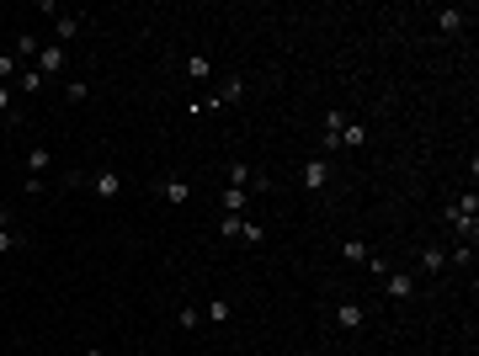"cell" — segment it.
Wrapping results in <instances>:
<instances>
[{
	"label": "cell",
	"mask_w": 479,
	"mask_h": 356,
	"mask_svg": "<svg viewBox=\"0 0 479 356\" xmlns=\"http://www.w3.org/2000/svg\"><path fill=\"white\" fill-rule=\"evenodd\" d=\"M187 75H192V80H208V75H213V59H203V53H192V59H187Z\"/></svg>",
	"instance_id": "cell-19"
},
{
	"label": "cell",
	"mask_w": 479,
	"mask_h": 356,
	"mask_svg": "<svg viewBox=\"0 0 479 356\" xmlns=\"http://www.w3.org/2000/svg\"><path fill=\"white\" fill-rule=\"evenodd\" d=\"M442 266H447V250L442 245H426V250H421V272H442Z\"/></svg>",
	"instance_id": "cell-12"
},
{
	"label": "cell",
	"mask_w": 479,
	"mask_h": 356,
	"mask_svg": "<svg viewBox=\"0 0 479 356\" xmlns=\"http://www.w3.org/2000/svg\"><path fill=\"white\" fill-rule=\"evenodd\" d=\"M468 22H474V11H464V6H442L437 11V32H464Z\"/></svg>",
	"instance_id": "cell-5"
},
{
	"label": "cell",
	"mask_w": 479,
	"mask_h": 356,
	"mask_svg": "<svg viewBox=\"0 0 479 356\" xmlns=\"http://www.w3.org/2000/svg\"><path fill=\"white\" fill-rule=\"evenodd\" d=\"M447 261H458V266H474V245H458L453 255H447Z\"/></svg>",
	"instance_id": "cell-24"
},
{
	"label": "cell",
	"mask_w": 479,
	"mask_h": 356,
	"mask_svg": "<svg viewBox=\"0 0 479 356\" xmlns=\"http://www.w3.org/2000/svg\"><path fill=\"white\" fill-rule=\"evenodd\" d=\"M203 319H213V324H229V319H235V309H229L224 298H213V309H203Z\"/></svg>",
	"instance_id": "cell-20"
},
{
	"label": "cell",
	"mask_w": 479,
	"mask_h": 356,
	"mask_svg": "<svg viewBox=\"0 0 479 356\" xmlns=\"http://www.w3.org/2000/svg\"><path fill=\"white\" fill-rule=\"evenodd\" d=\"M245 202H251V191L229 186V191H224V213H245Z\"/></svg>",
	"instance_id": "cell-18"
},
{
	"label": "cell",
	"mask_w": 479,
	"mask_h": 356,
	"mask_svg": "<svg viewBox=\"0 0 479 356\" xmlns=\"http://www.w3.org/2000/svg\"><path fill=\"white\" fill-rule=\"evenodd\" d=\"M341 261H352V266H368L373 255H368V245H362V239H341Z\"/></svg>",
	"instance_id": "cell-11"
},
{
	"label": "cell",
	"mask_w": 479,
	"mask_h": 356,
	"mask_svg": "<svg viewBox=\"0 0 479 356\" xmlns=\"http://www.w3.org/2000/svg\"><path fill=\"white\" fill-rule=\"evenodd\" d=\"M335 319H341V330H362V319H368V314H362L357 303H341V309H335Z\"/></svg>",
	"instance_id": "cell-13"
},
{
	"label": "cell",
	"mask_w": 479,
	"mask_h": 356,
	"mask_svg": "<svg viewBox=\"0 0 479 356\" xmlns=\"http://www.w3.org/2000/svg\"><path fill=\"white\" fill-rule=\"evenodd\" d=\"M383 293L394 298V303H405V298L416 293V276H410V272H389V276H383Z\"/></svg>",
	"instance_id": "cell-8"
},
{
	"label": "cell",
	"mask_w": 479,
	"mask_h": 356,
	"mask_svg": "<svg viewBox=\"0 0 479 356\" xmlns=\"http://www.w3.org/2000/svg\"><path fill=\"white\" fill-rule=\"evenodd\" d=\"M37 53H43V59H37V64H32V70H37V75H43V80H54V75H59V70H64V64H70V53H64V48H59V43H48V48H37Z\"/></svg>",
	"instance_id": "cell-3"
},
{
	"label": "cell",
	"mask_w": 479,
	"mask_h": 356,
	"mask_svg": "<svg viewBox=\"0 0 479 356\" xmlns=\"http://www.w3.org/2000/svg\"><path fill=\"white\" fill-rule=\"evenodd\" d=\"M11 107H16V96L6 91V85H0V117H6V112H11Z\"/></svg>",
	"instance_id": "cell-27"
},
{
	"label": "cell",
	"mask_w": 479,
	"mask_h": 356,
	"mask_svg": "<svg viewBox=\"0 0 479 356\" xmlns=\"http://www.w3.org/2000/svg\"><path fill=\"white\" fill-rule=\"evenodd\" d=\"M240 96H245V80H240V75H229V80H224V91H218L213 101H203V112H224V107H235Z\"/></svg>",
	"instance_id": "cell-4"
},
{
	"label": "cell",
	"mask_w": 479,
	"mask_h": 356,
	"mask_svg": "<svg viewBox=\"0 0 479 356\" xmlns=\"http://www.w3.org/2000/svg\"><path fill=\"white\" fill-rule=\"evenodd\" d=\"M54 165V155L48 149H32L27 155V181H22V191H43V170Z\"/></svg>",
	"instance_id": "cell-2"
},
{
	"label": "cell",
	"mask_w": 479,
	"mask_h": 356,
	"mask_svg": "<svg viewBox=\"0 0 479 356\" xmlns=\"http://www.w3.org/2000/svg\"><path fill=\"white\" fill-rule=\"evenodd\" d=\"M75 32H80V16H59V22H54V43H59V48L70 43Z\"/></svg>",
	"instance_id": "cell-14"
},
{
	"label": "cell",
	"mask_w": 479,
	"mask_h": 356,
	"mask_svg": "<svg viewBox=\"0 0 479 356\" xmlns=\"http://www.w3.org/2000/svg\"><path fill=\"white\" fill-rule=\"evenodd\" d=\"M155 197H166L170 208H187V202H192V186H187V181H176V176H170V181H160V186H155Z\"/></svg>",
	"instance_id": "cell-9"
},
{
	"label": "cell",
	"mask_w": 479,
	"mask_h": 356,
	"mask_svg": "<svg viewBox=\"0 0 479 356\" xmlns=\"http://www.w3.org/2000/svg\"><path fill=\"white\" fill-rule=\"evenodd\" d=\"M16 53H22V59H32V53H37V37H32V32H16Z\"/></svg>",
	"instance_id": "cell-22"
},
{
	"label": "cell",
	"mask_w": 479,
	"mask_h": 356,
	"mask_svg": "<svg viewBox=\"0 0 479 356\" xmlns=\"http://www.w3.org/2000/svg\"><path fill=\"white\" fill-rule=\"evenodd\" d=\"M325 149H341V112H330V117H325Z\"/></svg>",
	"instance_id": "cell-16"
},
{
	"label": "cell",
	"mask_w": 479,
	"mask_h": 356,
	"mask_svg": "<svg viewBox=\"0 0 479 356\" xmlns=\"http://www.w3.org/2000/svg\"><path fill=\"white\" fill-rule=\"evenodd\" d=\"M447 229H453L464 245H474V234H479V191H464V197L447 202Z\"/></svg>",
	"instance_id": "cell-1"
},
{
	"label": "cell",
	"mask_w": 479,
	"mask_h": 356,
	"mask_svg": "<svg viewBox=\"0 0 479 356\" xmlns=\"http://www.w3.org/2000/svg\"><path fill=\"white\" fill-rule=\"evenodd\" d=\"M240 239H245V245H261L266 229H261V224H245V234H240Z\"/></svg>",
	"instance_id": "cell-25"
},
{
	"label": "cell",
	"mask_w": 479,
	"mask_h": 356,
	"mask_svg": "<svg viewBox=\"0 0 479 356\" xmlns=\"http://www.w3.org/2000/svg\"><path fill=\"white\" fill-rule=\"evenodd\" d=\"M341 144H347V149H362V144H368V128H362V122H347V128H341Z\"/></svg>",
	"instance_id": "cell-17"
},
{
	"label": "cell",
	"mask_w": 479,
	"mask_h": 356,
	"mask_svg": "<svg viewBox=\"0 0 479 356\" xmlns=\"http://www.w3.org/2000/svg\"><path fill=\"white\" fill-rule=\"evenodd\" d=\"M176 324H181V330H197V324H203V309H181Z\"/></svg>",
	"instance_id": "cell-23"
},
{
	"label": "cell",
	"mask_w": 479,
	"mask_h": 356,
	"mask_svg": "<svg viewBox=\"0 0 479 356\" xmlns=\"http://www.w3.org/2000/svg\"><path fill=\"white\" fill-rule=\"evenodd\" d=\"M11 75H16V59H0V85L11 80Z\"/></svg>",
	"instance_id": "cell-28"
},
{
	"label": "cell",
	"mask_w": 479,
	"mask_h": 356,
	"mask_svg": "<svg viewBox=\"0 0 479 356\" xmlns=\"http://www.w3.org/2000/svg\"><path fill=\"white\" fill-rule=\"evenodd\" d=\"M43 75H37V70H22V75H16V91H22V96H37V91H43Z\"/></svg>",
	"instance_id": "cell-15"
},
{
	"label": "cell",
	"mask_w": 479,
	"mask_h": 356,
	"mask_svg": "<svg viewBox=\"0 0 479 356\" xmlns=\"http://www.w3.org/2000/svg\"><path fill=\"white\" fill-rule=\"evenodd\" d=\"M229 186H240V191L251 186V165H245V160H235V165H229Z\"/></svg>",
	"instance_id": "cell-21"
},
{
	"label": "cell",
	"mask_w": 479,
	"mask_h": 356,
	"mask_svg": "<svg viewBox=\"0 0 479 356\" xmlns=\"http://www.w3.org/2000/svg\"><path fill=\"white\" fill-rule=\"evenodd\" d=\"M304 186H309V191H325V186H330V160H325V155H314L309 165H304Z\"/></svg>",
	"instance_id": "cell-7"
},
{
	"label": "cell",
	"mask_w": 479,
	"mask_h": 356,
	"mask_svg": "<svg viewBox=\"0 0 479 356\" xmlns=\"http://www.w3.org/2000/svg\"><path fill=\"white\" fill-rule=\"evenodd\" d=\"M245 224H251L245 213H224V218H218V239H240V234H245Z\"/></svg>",
	"instance_id": "cell-10"
},
{
	"label": "cell",
	"mask_w": 479,
	"mask_h": 356,
	"mask_svg": "<svg viewBox=\"0 0 479 356\" xmlns=\"http://www.w3.org/2000/svg\"><path fill=\"white\" fill-rule=\"evenodd\" d=\"M64 96H70V101H85V80H64Z\"/></svg>",
	"instance_id": "cell-26"
},
{
	"label": "cell",
	"mask_w": 479,
	"mask_h": 356,
	"mask_svg": "<svg viewBox=\"0 0 479 356\" xmlns=\"http://www.w3.org/2000/svg\"><path fill=\"white\" fill-rule=\"evenodd\" d=\"M91 191H96V197H101V202H112V197H118V191H123V176H118V170H96V176H91Z\"/></svg>",
	"instance_id": "cell-6"
},
{
	"label": "cell",
	"mask_w": 479,
	"mask_h": 356,
	"mask_svg": "<svg viewBox=\"0 0 479 356\" xmlns=\"http://www.w3.org/2000/svg\"><path fill=\"white\" fill-rule=\"evenodd\" d=\"M85 356H107V351H96V345H91V351H85Z\"/></svg>",
	"instance_id": "cell-29"
}]
</instances>
